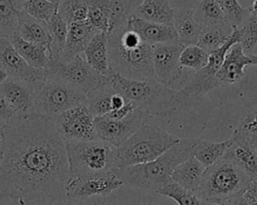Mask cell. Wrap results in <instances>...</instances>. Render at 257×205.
I'll return each mask as SVG.
<instances>
[{"instance_id":"cell-1","label":"cell","mask_w":257,"mask_h":205,"mask_svg":"<svg viewBox=\"0 0 257 205\" xmlns=\"http://www.w3.org/2000/svg\"><path fill=\"white\" fill-rule=\"evenodd\" d=\"M7 145L0 162V198L19 204L67 201L70 176L65 142L53 121L35 116L6 125Z\"/></svg>"},{"instance_id":"cell-2","label":"cell","mask_w":257,"mask_h":205,"mask_svg":"<svg viewBox=\"0 0 257 205\" xmlns=\"http://www.w3.org/2000/svg\"><path fill=\"white\" fill-rule=\"evenodd\" d=\"M109 81L116 92L150 117L166 118L180 110L177 90L156 77L131 79L112 71Z\"/></svg>"},{"instance_id":"cell-3","label":"cell","mask_w":257,"mask_h":205,"mask_svg":"<svg viewBox=\"0 0 257 205\" xmlns=\"http://www.w3.org/2000/svg\"><path fill=\"white\" fill-rule=\"evenodd\" d=\"M109 62L113 71L131 79L156 77L152 62V45L143 41L127 25L107 34Z\"/></svg>"},{"instance_id":"cell-4","label":"cell","mask_w":257,"mask_h":205,"mask_svg":"<svg viewBox=\"0 0 257 205\" xmlns=\"http://www.w3.org/2000/svg\"><path fill=\"white\" fill-rule=\"evenodd\" d=\"M196 138L180 139L165 153L153 161L117 169L124 185L134 189L156 192L172 181L175 168L193 155Z\"/></svg>"},{"instance_id":"cell-5","label":"cell","mask_w":257,"mask_h":205,"mask_svg":"<svg viewBox=\"0 0 257 205\" xmlns=\"http://www.w3.org/2000/svg\"><path fill=\"white\" fill-rule=\"evenodd\" d=\"M252 177L226 156L206 167L196 195L204 204H242Z\"/></svg>"},{"instance_id":"cell-6","label":"cell","mask_w":257,"mask_h":205,"mask_svg":"<svg viewBox=\"0 0 257 205\" xmlns=\"http://www.w3.org/2000/svg\"><path fill=\"white\" fill-rule=\"evenodd\" d=\"M180 139L161 127L144 123L121 145L115 147L116 169L153 161Z\"/></svg>"},{"instance_id":"cell-7","label":"cell","mask_w":257,"mask_h":205,"mask_svg":"<svg viewBox=\"0 0 257 205\" xmlns=\"http://www.w3.org/2000/svg\"><path fill=\"white\" fill-rule=\"evenodd\" d=\"M71 175H93L115 170V147L100 139L64 141Z\"/></svg>"},{"instance_id":"cell-8","label":"cell","mask_w":257,"mask_h":205,"mask_svg":"<svg viewBox=\"0 0 257 205\" xmlns=\"http://www.w3.org/2000/svg\"><path fill=\"white\" fill-rule=\"evenodd\" d=\"M85 93L54 77H48L36 90L37 115L53 121L64 111L83 104Z\"/></svg>"},{"instance_id":"cell-9","label":"cell","mask_w":257,"mask_h":205,"mask_svg":"<svg viewBox=\"0 0 257 205\" xmlns=\"http://www.w3.org/2000/svg\"><path fill=\"white\" fill-rule=\"evenodd\" d=\"M48 77L60 79L85 94L109 79L97 73L82 55H77L67 61L51 58L45 68Z\"/></svg>"},{"instance_id":"cell-10","label":"cell","mask_w":257,"mask_h":205,"mask_svg":"<svg viewBox=\"0 0 257 205\" xmlns=\"http://www.w3.org/2000/svg\"><path fill=\"white\" fill-rule=\"evenodd\" d=\"M124 185L117 169L101 174L69 176L65 193L68 201H81L91 197H105Z\"/></svg>"},{"instance_id":"cell-11","label":"cell","mask_w":257,"mask_h":205,"mask_svg":"<svg viewBox=\"0 0 257 205\" xmlns=\"http://www.w3.org/2000/svg\"><path fill=\"white\" fill-rule=\"evenodd\" d=\"M0 68L9 77L30 83L37 90L47 78L46 70L30 65L16 50L9 37L0 34Z\"/></svg>"},{"instance_id":"cell-12","label":"cell","mask_w":257,"mask_h":205,"mask_svg":"<svg viewBox=\"0 0 257 205\" xmlns=\"http://www.w3.org/2000/svg\"><path fill=\"white\" fill-rule=\"evenodd\" d=\"M149 118L151 117L148 114L137 108L122 119H111L105 116L95 117L96 138L118 147Z\"/></svg>"},{"instance_id":"cell-13","label":"cell","mask_w":257,"mask_h":205,"mask_svg":"<svg viewBox=\"0 0 257 205\" xmlns=\"http://www.w3.org/2000/svg\"><path fill=\"white\" fill-rule=\"evenodd\" d=\"M94 119L83 103L64 111L53 122L64 141L91 140L96 138Z\"/></svg>"},{"instance_id":"cell-14","label":"cell","mask_w":257,"mask_h":205,"mask_svg":"<svg viewBox=\"0 0 257 205\" xmlns=\"http://www.w3.org/2000/svg\"><path fill=\"white\" fill-rule=\"evenodd\" d=\"M184 45L180 42H163L152 45L153 69L157 79L172 87L181 76L183 67L180 55Z\"/></svg>"},{"instance_id":"cell-15","label":"cell","mask_w":257,"mask_h":205,"mask_svg":"<svg viewBox=\"0 0 257 205\" xmlns=\"http://www.w3.org/2000/svg\"><path fill=\"white\" fill-rule=\"evenodd\" d=\"M0 91L10 102L20 119L38 116L35 101L36 89L30 83L8 77L0 85Z\"/></svg>"},{"instance_id":"cell-16","label":"cell","mask_w":257,"mask_h":205,"mask_svg":"<svg viewBox=\"0 0 257 205\" xmlns=\"http://www.w3.org/2000/svg\"><path fill=\"white\" fill-rule=\"evenodd\" d=\"M252 65L250 55L246 54L240 41L235 42L227 51L216 77L221 87L229 86L239 82L244 77V68Z\"/></svg>"},{"instance_id":"cell-17","label":"cell","mask_w":257,"mask_h":205,"mask_svg":"<svg viewBox=\"0 0 257 205\" xmlns=\"http://www.w3.org/2000/svg\"><path fill=\"white\" fill-rule=\"evenodd\" d=\"M126 25L130 29L138 33L143 41L150 45L178 41V35L174 25L145 20L134 14L128 18Z\"/></svg>"},{"instance_id":"cell-18","label":"cell","mask_w":257,"mask_h":205,"mask_svg":"<svg viewBox=\"0 0 257 205\" xmlns=\"http://www.w3.org/2000/svg\"><path fill=\"white\" fill-rule=\"evenodd\" d=\"M99 31L93 28L86 20L68 24V34L64 49L60 55V60L67 61L83 52L92 39Z\"/></svg>"},{"instance_id":"cell-19","label":"cell","mask_w":257,"mask_h":205,"mask_svg":"<svg viewBox=\"0 0 257 205\" xmlns=\"http://www.w3.org/2000/svg\"><path fill=\"white\" fill-rule=\"evenodd\" d=\"M83 57L97 73L109 79L113 70L109 62L107 33L97 32L86 46Z\"/></svg>"},{"instance_id":"cell-20","label":"cell","mask_w":257,"mask_h":205,"mask_svg":"<svg viewBox=\"0 0 257 205\" xmlns=\"http://www.w3.org/2000/svg\"><path fill=\"white\" fill-rule=\"evenodd\" d=\"M87 3L97 5L109 21V32L125 25L142 0H86ZM108 32V33H109ZM107 33V34H108Z\"/></svg>"},{"instance_id":"cell-21","label":"cell","mask_w":257,"mask_h":205,"mask_svg":"<svg viewBox=\"0 0 257 205\" xmlns=\"http://www.w3.org/2000/svg\"><path fill=\"white\" fill-rule=\"evenodd\" d=\"M233 142L225 155L253 179L257 178V154L248 144L245 138L232 134Z\"/></svg>"},{"instance_id":"cell-22","label":"cell","mask_w":257,"mask_h":205,"mask_svg":"<svg viewBox=\"0 0 257 205\" xmlns=\"http://www.w3.org/2000/svg\"><path fill=\"white\" fill-rule=\"evenodd\" d=\"M10 40L19 54L36 68L45 69L51 58H53L50 47L27 41L17 33L11 36Z\"/></svg>"},{"instance_id":"cell-23","label":"cell","mask_w":257,"mask_h":205,"mask_svg":"<svg viewBox=\"0 0 257 205\" xmlns=\"http://www.w3.org/2000/svg\"><path fill=\"white\" fill-rule=\"evenodd\" d=\"M205 169L206 167L192 155L175 168L172 174V181L196 193L199 189Z\"/></svg>"},{"instance_id":"cell-24","label":"cell","mask_w":257,"mask_h":205,"mask_svg":"<svg viewBox=\"0 0 257 205\" xmlns=\"http://www.w3.org/2000/svg\"><path fill=\"white\" fill-rule=\"evenodd\" d=\"M174 27L178 35V41L186 46L197 44L204 26L196 20L193 10L186 9L175 11Z\"/></svg>"},{"instance_id":"cell-25","label":"cell","mask_w":257,"mask_h":205,"mask_svg":"<svg viewBox=\"0 0 257 205\" xmlns=\"http://www.w3.org/2000/svg\"><path fill=\"white\" fill-rule=\"evenodd\" d=\"M17 34L27 41L50 47L51 36L48 23L28 15L24 10L19 17Z\"/></svg>"},{"instance_id":"cell-26","label":"cell","mask_w":257,"mask_h":205,"mask_svg":"<svg viewBox=\"0 0 257 205\" xmlns=\"http://www.w3.org/2000/svg\"><path fill=\"white\" fill-rule=\"evenodd\" d=\"M174 8L169 0H142L134 15L145 20L174 25Z\"/></svg>"},{"instance_id":"cell-27","label":"cell","mask_w":257,"mask_h":205,"mask_svg":"<svg viewBox=\"0 0 257 205\" xmlns=\"http://www.w3.org/2000/svg\"><path fill=\"white\" fill-rule=\"evenodd\" d=\"M235 27L227 21L204 26L197 44L207 52H212L222 47L233 36Z\"/></svg>"},{"instance_id":"cell-28","label":"cell","mask_w":257,"mask_h":205,"mask_svg":"<svg viewBox=\"0 0 257 205\" xmlns=\"http://www.w3.org/2000/svg\"><path fill=\"white\" fill-rule=\"evenodd\" d=\"M233 142V136L222 142H215L196 138L193 155L205 166L208 167L221 159Z\"/></svg>"},{"instance_id":"cell-29","label":"cell","mask_w":257,"mask_h":205,"mask_svg":"<svg viewBox=\"0 0 257 205\" xmlns=\"http://www.w3.org/2000/svg\"><path fill=\"white\" fill-rule=\"evenodd\" d=\"M115 89L110 81L103 82L85 95L84 104L94 117L103 116L111 111V97Z\"/></svg>"},{"instance_id":"cell-30","label":"cell","mask_w":257,"mask_h":205,"mask_svg":"<svg viewBox=\"0 0 257 205\" xmlns=\"http://www.w3.org/2000/svg\"><path fill=\"white\" fill-rule=\"evenodd\" d=\"M24 0H0V34L11 37L18 31Z\"/></svg>"},{"instance_id":"cell-31","label":"cell","mask_w":257,"mask_h":205,"mask_svg":"<svg viewBox=\"0 0 257 205\" xmlns=\"http://www.w3.org/2000/svg\"><path fill=\"white\" fill-rule=\"evenodd\" d=\"M193 13L196 20L203 26L226 21L224 12L217 0H199Z\"/></svg>"},{"instance_id":"cell-32","label":"cell","mask_w":257,"mask_h":205,"mask_svg":"<svg viewBox=\"0 0 257 205\" xmlns=\"http://www.w3.org/2000/svg\"><path fill=\"white\" fill-rule=\"evenodd\" d=\"M48 26H49L50 36H51L50 50L52 53V57L59 59L67 39L68 23L64 21L62 17L57 13L48 22Z\"/></svg>"},{"instance_id":"cell-33","label":"cell","mask_w":257,"mask_h":205,"mask_svg":"<svg viewBox=\"0 0 257 205\" xmlns=\"http://www.w3.org/2000/svg\"><path fill=\"white\" fill-rule=\"evenodd\" d=\"M157 193L173 199L180 205H200L203 201L196 195V193L189 191L177 182L171 181L160 188Z\"/></svg>"},{"instance_id":"cell-34","label":"cell","mask_w":257,"mask_h":205,"mask_svg":"<svg viewBox=\"0 0 257 205\" xmlns=\"http://www.w3.org/2000/svg\"><path fill=\"white\" fill-rule=\"evenodd\" d=\"M87 13L86 0H61L58 4V14L68 24L86 20Z\"/></svg>"},{"instance_id":"cell-35","label":"cell","mask_w":257,"mask_h":205,"mask_svg":"<svg viewBox=\"0 0 257 205\" xmlns=\"http://www.w3.org/2000/svg\"><path fill=\"white\" fill-rule=\"evenodd\" d=\"M209 61V52L203 49L198 44L184 46L181 55L180 63L184 68H190L195 71L205 67Z\"/></svg>"},{"instance_id":"cell-36","label":"cell","mask_w":257,"mask_h":205,"mask_svg":"<svg viewBox=\"0 0 257 205\" xmlns=\"http://www.w3.org/2000/svg\"><path fill=\"white\" fill-rule=\"evenodd\" d=\"M23 10L28 15L48 23L58 13V4L49 0H24Z\"/></svg>"},{"instance_id":"cell-37","label":"cell","mask_w":257,"mask_h":205,"mask_svg":"<svg viewBox=\"0 0 257 205\" xmlns=\"http://www.w3.org/2000/svg\"><path fill=\"white\" fill-rule=\"evenodd\" d=\"M220 4L225 19L235 28L241 27L250 15V9L243 8L238 0H217Z\"/></svg>"},{"instance_id":"cell-38","label":"cell","mask_w":257,"mask_h":205,"mask_svg":"<svg viewBox=\"0 0 257 205\" xmlns=\"http://www.w3.org/2000/svg\"><path fill=\"white\" fill-rule=\"evenodd\" d=\"M240 43L246 54L251 55L257 44V14L250 12L249 17L244 24L238 28Z\"/></svg>"},{"instance_id":"cell-39","label":"cell","mask_w":257,"mask_h":205,"mask_svg":"<svg viewBox=\"0 0 257 205\" xmlns=\"http://www.w3.org/2000/svg\"><path fill=\"white\" fill-rule=\"evenodd\" d=\"M234 132L240 136H247L257 132V107L243 117Z\"/></svg>"},{"instance_id":"cell-40","label":"cell","mask_w":257,"mask_h":205,"mask_svg":"<svg viewBox=\"0 0 257 205\" xmlns=\"http://www.w3.org/2000/svg\"><path fill=\"white\" fill-rule=\"evenodd\" d=\"M20 119L7 98L0 91V124L8 125Z\"/></svg>"},{"instance_id":"cell-41","label":"cell","mask_w":257,"mask_h":205,"mask_svg":"<svg viewBox=\"0 0 257 205\" xmlns=\"http://www.w3.org/2000/svg\"><path fill=\"white\" fill-rule=\"evenodd\" d=\"M241 198L242 204H257V178L252 179L243 191Z\"/></svg>"},{"instance_id":"cell-42","label":"cell","mask_w":257,"mask_h":205,"mask_svg":"<svg viewBox=\"0 0 257 205\" xmlns=\"http://www.w3.org/2000/svg\"><path fill=\"white\" fill-rule=\"evenodd\" d=\"M135 109H136V106L134 105V103L131 101H127L122 107L113 109L103 116H105L107 118H111V119H122V118L126 117Z\"/></svg>"},{"instance_id":"cell-43","label":"cell","mask_w":257,"mask_h":205,"mask_svg":"<svg viewBox=\"0 0 257 205\" xmlns=\"http://www.w3.org/2000/svg\"><path fill=\"white\" fill-rule=\"evenodd\" d=\"M169 1L172 7L174 8V11H176V10H186V9L193 10L199 0H169Z\"/></svg>"},{"instance_id":"cell-44","label":"cell","mask_w":257,"mask_h":205,"mask_svg":"<svg viewBox=\"0 0 257 205\" xmlns=\"http://www.w3.org/2000/svg\"><path fill=\"white\" fill-rule=\"evenodd\" d=\"M7 145V132L6 125L0 124V162L4 156Z\"/></svg>"},{"instance_id":"cell-45","label":"cell","mask_w":257,"mask_h":205,"mask_svg":"<svg viewBox=\"0 0 257 205\" xmlns=\"http://www.w3.org/2000/svg\"><path fill=\"white\" fill-rule=\"evenodd\" d=\"M238 135V134H237ZM240 136V135H239ZM243 138H245V140L248 142V144L252 147V149L255 151V153L257 154V132L249 134L247 136H241Z\"/></svg>"},{"instance_id":"cell-46","label":"cell","mask_w":257,"mask_h":205,"mask_svg":"<svg viewBox=\"0 0 257 205\" xmlns=\"http://www.w3.org/2000/svg\"><path fill=\"white\" fill-rule=\"evenodd\" d=\"M8 74L6 71H4L2 68H0V85L8 78Z\"/></svg>"},{"instance_id":"cell-47","label":"cell","mask_w":257,"mask_h":205,"mask_svg":"<svg viewBox=\"0 0 257 205\" xmlns=\"http://www.w3.org/2000/svg\"><path fill=\"white\" fill-rule=\"evenodd\" d=\"M250 58L252 60V65H257V55H250Z\"/></svg>"},{"instance_id":"cell-48","label":"cell","mask_w":257,"mask_h":205,"mask_svg":"<svg viewBox=\"0 0 257 205\" xmlns=\"http://www.w3.org/2000/svg\"><path fill=\"white\" fill-rule=\"evenodd\" d=\"M49 1H51V2H53V3H56V4H59V2H60L61 0H49Z\"/></svg>"}]
</instances>
